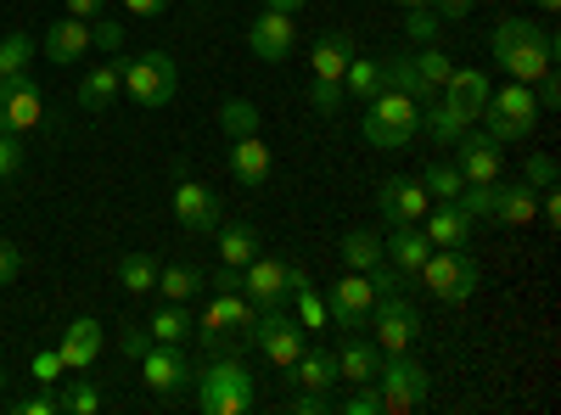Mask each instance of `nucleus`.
I'll use <instances>...</instances> for the list:
<instances>
[{
	"mask_svg": "<svg viewBox=\"0 0 561 415\" xmlns=\"http://www.w3.org/2000/svg\"><path fill=\"white\" fill-rule=\"evenodd\" d=\"M399 7H404V12H410V7H427V0H399Z\"/></svg>",
	"mask_w": 561,
	"mask_h": 415,
	"instance_id": "obj_61",
	"label": "nucleus"
},
{
	"mask_svg": "<svg viewBox=\"0 0 561 415\" xmlns=\"http://www.w3.org/2000/svg\"><path fill=\"white\" fill-rule=\"evenodd\" d=\"M219 129L237 141V135H259V107L248 102V96H230L225 107H219Z\"/></svg>",
	"mask_w": 561,
	"mask_h": 415,
	"instance_id": "obj_39",
	"label": "nucleus"
},
{
	"mask_svg": "<svg viewBox=\"0 0 561 415\" xmlns=\"http://www.w3.org/2000/svg\"><path fill=\"white\" fill-rule=\"evenodd\" d=\"M203 287H208V275L197 264H158V287L152 292H163V303H185V298H197Z\"/></svg>",
	"mask_w": 561,
	"mask_h": 415,
	"instance_id": "obj_30",
	"label": "nucleus"
},
{
	"mask_svg": "<svg viewBox=\"0 0 561 415\" xmlns=\"http://www.w3.org/2000/svg\"><path fill=\"white\" fill-rule=\"evenodd\" d=\"M377 365H382V348L370 337H343L337 348V382H377Z\"/></svg>",
	"mask_w": 561,
	"mask_h": 415,
	"instance_id": "obj_27",
	"label": "nucleus"
},
{
	"mask_svg": "<svg viewBox=\"0 0 561 415\" xmlns=\"http://www.w3.org/2000/svg\"><path fill=\"white\" fill-rule=\"evenodd\" d=\"M337 247H343V269H377L382 264V237L377 230H348Z\"/></svg>",
	"mask_w": 561,
	"mask_h": 415,
	"instance_id": "obj_35",
	"label": "nucleus"
},
{
	"mask_svg": "<svg viewBox=\"0 0 561 415\" xmlns=\"http://www.w3.org/2000/svg\"><path fill=\"white\" fill-rule=\"evenodd\" d=\"M28 365H34V382H39V388H57V382H62V354H57V348H34Z\"/></svg>",
	"mask_w": 561,
	"mask_h": 415,
	"instance_id": "obj_48",
	"label": "nucleus"
},
{
	"mask_svg": "<svg viewBox=\"0 0 561 415\" xmlns=\"http://www.w3.org/2000/svg\"><path fill=\"white\" fill-rule=\"evenodd\" d=\"M12 410H18V415H57V393H28V399H18Z\"/></svg>",
	"mask_w": 561,
	"mask_h": 415,
	"instance_id": "obj_54",
	"label": "nucleus"
},
{
	"mask_svg": "<svg viewBox=\"0 0 561 415\" xmlns=\"http://www.w3.org/2000/svg\"><path fill=\"white\" fill-rule=\"evenodd\" d=\"M455 208L472 214V219H494V208H500V180H483V186H460Z\"/></svg>",
	"mask_w": 561,
	"mask_h": 415,
	"instance_id": "obj_40",
	"label": "nucleus"
},
{
	"mask_svg": "<svg viewBox=\"0 0 561 415\" xmlns=\"http://www.w3.org/2000/svg\"><path fill=\"white\" fill-rule=\"evenodd\" d=\"M472 214H460L455 203H433L427 214H421V230H427V242L433 247H466L472 242Z\"/></svg>",
	"mask_w": 561,
	"mask_h": 415,
	"instance_id": "obj_22",
	"label": "nucleus"
},
{
	"mask_svg": "<svg viewBox=\"0 0 561 415\" xmlns=\"http://www.w3.org/2000/svg\"><path fill=\"white\" fill-rule=\"evenodd\" d=\"M494 62L517 79V84H534L539 73H550L556 68V34L545 28V23H534V18H505L500 28H494Z\"/></svg>",
	"mask_w": 561,
	"mask_h": 415,
	"instance_id": "obj_2",
	"label": "nucleus"
},
{
	"mask_svg": "<svg viewBox=\"0 0 561 415\" xmlns=\"http://www.w3.org/2000/svg\"><path fill=\"white\" fill-rule=\"evenodd\" d=\"M62 7H68V18H102V7H107V0H62Z\"/></svg>",
	"mask_w": 561,
	"mask_h": 415,
	"instance_id": "obj_57",
	"label": "nucleus"
},
{
	"mask_svg": "<svg viewBox=\"0 0 561 415\" xmlns=\"http://www.w3.org/2000/svg\"><path fill=\"white\" fill-rule=\"evenodd\" d=\"M140 377H147V388L158 399H174L180 388H192V365H185L180 343H152L147 354H140Z\"/></svg>",
	"mask_w": 561,
	"mask_h": 415,
	"instance_id": "obj_14",
	"label": "nucleus"
},
{
	"mask_svg": "<svg viewBox=\"0 0 561 415\" xmlns=\"http://www.w3.org/2000/svg\"><path fill=\"white\" fill-rule=\"evenodd\" d=\"M377 393H382V410L410 415V410L427 404L433 377H427V365L410 359V354H382V365H377Z\"/></svg>",
	"mask_w": 561,
	"mask_h": 415,
	"instance_id": "obj_7",
	"label": "nucleus"
},
{
	"mask_svg": "<svg viewBox=\"0 0 561 415\" xmlns=\"http://www.w3.org/2000/svg\"><path fill=\"white\" fill-rule=\"evenodd\" d=\"M214 242H219V264L242 269V264L259 253V230H253V224H219V230H214Z\"/></svg>",
	"mask_w": 561,
	"mask_h": 415,
	"instance_id": "obj_33",
	"label": "nucleus"
},
{
	"mask_svg": "<svg viewBox=\"0 0 561 415\" xmlns=\"http://www.w3.org/2000/svg\"><path fill=\"white\" fill-rule=\"evenodd\" d=\"M57 354H62V371H90V365L102 359V320H90V314H79L73 326L62 332Z\"/></svg>",
	"mask_w": 561,
	"mask_h": 415,
	"instance_id": "obj_20",
	"label": "nucleus"
},
{
	"mask_svg": "<svg viewBox=\"0 0 561 415\" xmlns=\"http://www.w3.org/2000/svg\"><path fill=\"white\" fill-rule=\"evenodd\" d=\"M214 292H242V269L219 264V269H214Z\"/></svg>",
	"mask_w": 561,
	"mask_h": 415,
	"instance_id": "obj_56",
	"label": "nucleus"
},
{
	"mask_svg": "<svg viewBox=\"0 0 561 415\" xmlns=\"http://www.w3.org/2000/svg\"><path fill=\"white\" fill-rule=\"evenodd\" d=\"M332 410H343V415H382V393H377V382H348V393L332 399Z\"/></svg>",
	"mask_w": 561,
	"mask_h": 415,
	"instance_id": "obj_44",
	"label": "nucleus"
},
{
	"mask_svg": "<svg viewBox=\"0 0 561 415\" xmlns=\"http://www.w3.org/2000/svg\"><path fill=\"white\" fill-rule=\"evenodd\" d=\"M253 326H259V303H253L248 292H214L208 309H203V320H197L192 332L203 337L208 354H219L230 337H237L242 348H253Z\"/></svg>",
	"mask_w": 561,
	"mask_h": 415,
	"instance_id": "obj_4",
	"label": "nucleus"
},
{
	"mask_svg": "<svg viewBox=\"0 0 561 415\" xmlns=\"http://www.w3.org/2000/svg\"><path fill=\"white\" fill-rule=\"evenodd\" d=\"M370 309H377V287H370L365 269H343V281L332 287V298H325V314H332L337 332H365Z\"/></svg>",
	"mask_w": 561,
	"mask_h": 415,
	"instance_id": "obj_10",
	"label": "nucleus"
},
{
	"mask_svg": "<svg viewBox=\"0 0 561 415\" xmlns=\"http://www.w3.org/2000/svg\"><path fill=\"white\" fill-rule=\"evenodd\" d=\"M404 28H410V39H415V45H438V28H444V18H438L433 7H410Z\"/></svg>",
	"mask_w": 561,
	"mask_h": 415,
	"instance_id": "obj_46",
	"label": "nucleus"
},
{
	"mask_svg": "<svg viewBox=\"0 0 561 415\" xmlns=\"http://www.w3.org/2000/svg\"><path fill=\"white\" fill-rule=\"evenodd\" d=\"M528 186H534V192H550V186H556V158H550V152H534V158H528Z\"/></svg>",
	"mask_w": 561,
	"mask_h": 415,
	"instance_id": "obj_51",
	"label": "nucleus"
},
{
	"mask_svg": "<svg viewBox=\"0 0 561 415\" xmlns=\"http://www.w3.org/2000/svg\"><path fill=\"white\" fill-rule=\"evenodd\" d=\"M421 186H427V197H433V203H455L466 180H460V169H455V163H427Z\"/></svg>",
	"mask_w": 561,
	"mask_h": 415,
	"instance_id": "obj_41",
	"label": "nucleus"
},
{
	"mask_svg": "<svg viewBox=\"0 0 561 415\" xmlns=\"http://www.w3.org/2000/svg\"><path fill=\"white\" fill-rule=\"evenodd\" d=\"M253 348L275 365V371H287V365L304 354V326L298 314H280V309H259V326H253Z\"/></svg>",
	"mask_w": 561,
	"mask_h": 415,
	"instance_id": "obj_11",
	"label": "nucleus"
},
{
	"mask_svg": "<svg viewBox=\"0 0 561 415\" xmlns=\"http://www.w3.org/2000/svg\"><path fill=\"white\" fill-rule=\"evenodd\" d=\"M489 96H494V79H489L483 68H455V73H449V84H444V102H449V107H460L472 124H478V113L489 107Z\"/></svg>",
	"mask_w": 561,
	"mask_h": 415,
	"instance_id": "obj_21",
	"label": "nucleus"
},
{
	"mask_svg": "<svg viewBox=\"0 0 561 415\" xmlns=\"http://www.w3.org/2000/svg\"><path fill=\"white\" fill-rule=\"evenodd\" d=\"M534 7H539L545 18H556V12H561V0H534Z\"/></svg>",
	"mask_w": 561,
	"mask_h": 415,
	"instance_id": "obj_60",
	"label": "nucleus"
},
{
	"mask_svg": "<svg viewBox=\"0 0 561 415\" xmlns=\"http://www.w3.org/2000/svg\"><path fill=\"white\" fill-rule=\"evenodd\" d=\"M118 287L135 292V298H140V292H152V287H158V258H147V253H124V258H118Z\"/></svg>",
	"mask_w": 561,
	"mask_h": 415,
	"instance_id": "obj_36",
	"label": "nucleus"
},
{
	"mask_svg": "<svg viewBox=\"0 0 561 415\" xmlns=\"http://www.w3.org/2000/svg\"><path fill=\"white\" fill-rule=\"evenodd\" d=\"M23 141H18V135L12 129H0V180H18L23 174Z\"/></svg>",
	"mask_w": 561,
	"mask_h": 415,
	"instance_id": "obj_49",
	"label": "nucleus"
},
{
	"mask_svg": "<svg viewBox=\"0 0 561 415\" xmlns=\"http://www.w3.org/2000/svg\"><path fill=\"white\" fill-rule=\"evenodd\" d=\"M427 253H433V242H427V230H421V224H393V237L382 242V258H388L399 275H415Z\"/></svg>",
	"mask_w": 561,
	"mask_h": 415,
	"instance_id": "obj_26",
	"label": "nucleus"
},
{
	"mask_svg": "<svg viewBox=\"0 0 561 415\" xmlns=\"http://www.w3.org/2000/svg\"><path fill=\"white\" fill-rule=\"evenodd\" d=\"M343 90H348V96H359V102H370L382 90V57H354L348 73H343Z\"/></svg>",
	"mask_w": 561,
	"mask_h": 415,
	"instance_id": "obj_37",
	"label": "nucleus"
},
{
	"mask_svg": "<svg viewBox=\"0 0 561 415\" xmlns=\"http://www.w3.org/2000/svg\"><path fill=\"white\" fill-rule=\"evenodd\" d=\"M242 292H248L259 309H280V298H287V264L253 253V258L242 264Z\"/></svg>",
	"mask_w": 561,
	"mask_h": 415,
	"instance_id": "obj_17",
	"label": "nucleus"
},
{
	"mask_svg": "<svg viewBox=\"0 0 561 415\" xmlns=\"http://www.w3.org/2000/svg\"><path fill=\"white\" fill-rule=\"evenodd\" d=\"M39 118H45L39 84H34L28 73H18V79H0V129L23 135V129H34Z\"/></svg>",
	"mask_w": 561,
	"mask_h": 415,
	"instance_id": "obj_15",
	"label": "nucleus"
},
{
	"mask_svg": "<svg viewBox=\"0 0 561 415\" xmlns=\"http://www.w3.org/2000/svg\"><path fill=\"white\" fill-rule=\"evenodd\" d=\"M124 96V62H96L79 79V107L84 113H107Z\"/></svg>",
	"mask_w": 561,
	"mask_h": 415,
	"instance_id": "obj_23",
	"label": "nucleus"
},
{
	"mask_svg": "<svg viewBox=\"0 0 561 415\" xmlns=\"http://www.w3.org/2000/svg\"><path fill=\"white\" fill-rule=\"evenodd\" d=\"M147 332H152V343H185V337H192V314H185L180 303H163L147 320Z\"/></svg>",
	"mask_w": 561,
	"mask_h": 415,
	"instance_id": "obj_38",
	"label": "nucleus"
},
{
	"mask_svg": "<svg viewBox=\"0 0 561 415\" xmlns=\"http://www.w3.org/2000/svg\"><path fill=\"white\" fill-rule=\"evenodd\" d=\"M287 382L293 388H314V393H332L337 388V354L332 348H304L287 365Z\"/></svg>",
	"mask_w": 561,
	"mask_h": 415,
	"instance_id": "obj_25",
	"label": "nucleus"
},
{
	"mask_svg": "<svg viewBox=\"0 0 561 415\" xmlns=\"http://www.w3.org/2000/svg\"><path fill=\"white\" fill-rule=\"evenodd\" d=\"M377 208H382V219L388 224H421V214L433 208V197H427V186L421 180H388V186L377 192Z\"/></svg>",
	"mask_w": 561,
	"mask_h": 415,
	"instance_id": "obj_16",
	"label": "nucleus"
},
{
	"mask_svg": "<svg viewBox=\"0 0 561 415\" xmlns=\"http://www.w3.org/2000/svg\"><path fill=\"white\" fill-rule=\"evenodd\" d=\"M343 102H348V90H343L337 79H314V84H309V107H314L320 118H337Z\"/></svg>",
	"mask_w": 561,
	"mask_h": 415,
	"instance_id": "obj_45",
	"label": "nucleus"
},
{
	"mask_svg": "<svg viewBox=\"0 0 561 415\" xmlns=\"http://www.w3.org/2000/svg\"><path fill=\"white\" fill-rule=\"evenodd\" d=\"M90 51H124V23H113V18H90Z\"/></svg>",
	"mask_w": 561,
	"mask_h": 415,
	"instance_id": "obj_47",
	"label": "nucleus"
},
{
	"mask_svg": "<svg viewBox=\"0 0 561 415\" xmlns=\"http://www.w3.org/2000/svg\"><path fill=\"white\" fill-rule=\"evenodd\" d=\"M0 393H7V371H0Z\"/></svg>",
	"mask_w": 561,
	"mask_h": 415,
	"instance_id": "obj_62",
	"label": "nucleus"
},
{
	"mask_svg": "<svg viewBox=\"0 0 561 415\" xmlns=\"http://www.w3.org/2000/svg\"><path fill=\"white\" fill-rule=\"evenodd\" d=\"M427 7L444 18V23H455V18H466V12H472L478 7V0H427Z\"/></svg>",
	"mask_w": 561,
	"mask_h": 415,
	"instance_id": "obj_55",
	"label": "nucleus"
},
{
	"mask_svg": "<svg viewBox=\"0 0 561 415\" xmlns=\"http://www.w3.org/2000/svg\"><path fill=\"white\" fill-rule=\"evenodd\" d=\"M180 90V62L169 51H140L135 62H124V96L135 107H169Z\"/></svg>",
	"mask_w": 561,
	"mask_h": 415,
	"instance_id": "obj_8",
	"label": "nucleus"
},
{
	"mask_svg": "<svg viewBox=\"0 0 561 415\" xmlns=\"http://www.w3.org/2000/svg\"><path fill=\"white\" fill-rule=\"evenodd\" d=\"M248 51H253L259 62H287V57L298 51V28H293V18L264 7V12L248 23Z\"/></svg>",
	"mask_w": 561,
	"mask_h": 415,
	"instance_id": "obj_13",
	"label": "nucleus"
},
{
	"mask_svg": "<svg viewBox=\"0 0 561 415\" xmlns=\"http://www.w3.org/2000/svg\"><path fill=\"white\" fill-rule=\"evenodd\" d=\"M348 62H354V39H348L343 28H325V34L309 45V68H314V79H337V84H343Z\"/></svg>",
	"mask_w": 561,
	"mask_h": 415,
	"instance_id": "obj_24",
	"label": "nucleus"
},
{
	"mask_svg": "<svg viewBox=\"0 0 561 415\" xmlns=\"http://www.w3.org/2000/svg\"><path fill=\"white\" fill-rule=\"evenodd\" d=\"M169 208H174V219L192 230V237H214V230L225 224V219H219V197L203 186V180H192V174H180V180H174Z\"/></svg>",
	"mask_w": 561,
	"mask_h": 415,
	"instance_id": "obj_12",
	"label": "nucleus"
},
{
	"mask_svg": "<svg viewBox=\"0 0 561 415\" xmlns=\"http://www.w3.org/2000/svg\"><path fill=\"white\" fill-rule=\"evenodd\" d=\"M455 147H460V152H455V169H460V180H466V186H483V180H500V158H505V152L489 141V135L466 129Z\"/></svg>",
	"mask_w": 561,
	"mask_h": 415,
	"instance_id": "obj_18",
	"label": "nucleus"
},
{
	"mask_svg": "<svg viewBox=\"0 0 561 415\" xmlns=\"http://www.w3.org/2000/svg\"><path fill=\"white\" fill-rule=\"evenodd\" d=\"M421 129H427V135H433L438 147H455L460 135L472 129V118H466L460 107H449V102H438V96H433L427 107H421Z\"/></svg>",
	"mask_w": 561,
	"mask_h": 415,
	"instance_id": "obj_29",
	"label": "nucleus"
},
{
	"mask_svg": "<svg viewBox=\"0 0 561 415\" xmlns=\"http://www.w3.org/2000/svg\"><path fill=\"white\" fill-rule=\"evenodd\" d=\"M415 281L427 287L438 303H466V298L483 287V264L466 253V247H433L427 258H421Z\"/></svg>",
	"mask_w": 561,
	"mask_h": 415,
	"instance_id": "obj_3",
	"label": "nucleus"
},
{
	"mask_svg": "<svg viewBox=\"0 0 561 415\" xmlns=\"http://www.w3.org/2000/svg\"><path fill=\"white\" fill-rule=\"evenodd\" d=\"M415 73H421V84H427L433 96H438V90L449 84V73H455V62H449V51H438V45H427V51H415Z\"/></svg>",
	"mask_w": 561,
	"mask_h": 415,
	"instance_id": "obj_42",
	"label": "nucleus"
},
{
	"mask_svg": "<svg viewBox=\"0 0 561 415\" xmlns=\"http://www.w3.org/2000/svg\"><path fill=\"white\" fill-rule=\"evenodd\" d=\"M478 118H483V135H489L494 147H517V141H528V135H534V124H539L534 90L511 79L505 90H494V96H489V107H483Z\"/></svg>",
	"mask_w": 561,
	"mask_h": 415,
	"instance_id": "obj_6",
	"label": "nucleus"
},
{
	"mask_svg": "<svg viewBox=\"0 0 561 415\" xmlns=\"http://www.w3.org/2000/svg\"><path fill=\"white\" fill-rule=\"evenodd\" d=\"M28 62H34V39L28 34H7V39H0V79L28 73Z\"/></svg>",
	"mask_w": 561,
	"mask_h": 415,
	"instance_id": "obj_43",
	"label": "nucleus"
},
{
	"mask_svg": "<svg viewBox=\"0 0 561 415\" xmlns=\"http://www.w3.org/2000/svg\"><path fill=\"white\" fill-rule=\"evenodd\" d=\"M18 269H23V253H18V242H7V237H0V287H12V281H18Z\"/></svg>",
	"mask_w": 561,
	"mask_h": 415,
	"instance_id": "obj_52",
	"label": "nucleus"
},
{
	"mask_svg": "<svg viewBox=\"0 0 561 415\" xmlns=\"http://www.w3.org/2000/svg\"><path fill=\"white\" fill-rule=\"evenodd\" d=\"M382 84H388V90H404V96H410V102H421V107L433 102V90L421 84V73H415V57H410V51L382 57Z\"/></svg>",
	"mask_w": 561,
	"mask_h": 415,
	"instance_id": "obj_31",
	"label": "nucleus"
},
{
	"mask_svg": "<svg viewBox=\"0 0 561 415\" xmlns=\"http://www.w3.org/2000/svg\"><path fill=\"white\" fill-rule=\"evenodd\" d=\"M421 129V102H410L404 90H377V96L365 102V141L382 147V152H399L410 135Z\"/></svg>",
	"mask_w": 561,
	"mask_h": 415,
	"instance_id": "obj_5",
	"label": "nucleus"
},
{
	"mask_svg": "<svg viewBox=\"0 0 561 415\" xmlns=\"http://www.w3.org/2000/svg\"><path fill=\"white\" fill-rule=\"evenodd\" d=\"M494 219H500V224H534V219H539V192L528 186V180H523V186H500Z\"/></svg>",
	"mask_w": 561,
	"mask_h": 415,
	"instance_id": "obj_34",
	"label": "nucleus"
},
{
	"mask_svg": "<svg viewBox=\"0 0 561 415\" xmlns=\"http://www.w3.org/2000/svg\"><path fill=\"white\" fill-rule=\"evenodd\" d=\"M84 51H90V23L84 18L51 23V34H45V57H51V62H79Z\"/></svg>",
	"mask_w": 561,
	"mask_h": 415,
	"instance_id": "obj_28",
	"label": "nucleus"
},
{
	"mask_svg": "<svg viewBox=\"0 0 561 415\" xmlns=\"http://www.w3.org/2000/svg\"><path fill=\"white\" fill-rule=\"evenodd\" d=\"M225 158H230V174H237V186H248V192H259L264 180L275 174V152L259 141V135H237Z\"/></svg>",
	"mask_w": 561,
	"mask_h": 415,
	"instance_id": "obj_19",
	"label": "nucleus"
},
{
	"mask_svg": "<svg viewBox=\"0 0 561 415\" xmlns=\"http://www.w3.org/2000/svg\"><path fill=\"white\" fill-rule=\"evenodd\" d=\"M163 7H169V0H124V12H129V18H158Z\"/></svg>",
	"mask_w": 561,
	"mask_h": 415,
	"instance_id": "obj_58",
	"label": "nucleus"
},
{
	"mask_svg": "<svg viewBox=\"0 0 561 415\" xmlns=\"http://www.w3.org/2000/svg\"><path fill=\"white\" fill-rule=\"evenodd\" d=\"M102 410V388L84 382V371H62V393H57V415H96Z\"/></svg>",
	"mask_w": 561,
	"mask_h": 415,
	"instance_id": "obj_32",
	"label": "nucleus"
},
{
	"mask_svg": "<svg viewBox=\"0 0 561 415\" xmlns=\"http://www.w3.org/2000/svg\"><path fill=\"white\" fill-rule=\"evenodd\" d=\"M197 410L203 415H253L259 410V377L237 354H208L203 371H192Z\"/></svg>",
	"mask_w": 561,
	"mask_h": 415,
	"instance_id": "obj_1",
	"label": "nucleus"
},
{
	"mask_svg": "<svg viewBox=\"0 0 561 415\" xmlns=\"http://www.w3.org/2000/svg\"><path fill=\"white\" fill-rule=\"evenodd\" d=\"M118 348H124V359L140 365V354L152 348V332H147V326H124V343H118Z\"/></svg>",
	"mask_w": 561,
	"mask_h": 415,
	"instance_id": "obj_53",
	"label": "nucleus"
},
{
	"mask_svg": "<svg viewBox=\"0 0 561 415\" xmlns=\"http://www.w3.org/2000/svg\"><path fill=\"white\" fill-rule=\"evenodd\" d=\"M287 410H293V415H325V410H332V393H314V388H293Z\"/></svg>",
	"mask_w": 561,
	"mask_h": 415,
	"instance_id": "obj_50",
	"label": "nucleus"
},
{
	"mask_svg": "<svg viewBox=\"0 0 561 415\" xmlns=\"http://www.w3.org/2000/svg\"><path fill=\"white\" fill-rule=\"evenodd\" d=\"M264 7H270V12H287V18H293V12H304V7H309V0H264Z\"/></svg>",
	"mask_w": 561,
	"mask_h": 415,
	"instance_id": "obj_59",
	"label": "nucleus"
},
{
	"mask_svg": "<svg viewBox=\"0 0 561 415\" xmlns=\"http://www.w3.org/2000/svg\"><path fill=\"white\" fill-rule=\"evenodd\" d=\"M365 326L377 332L370 343H377L382 354H410V348L421 343V314H415V303H410V298H399V292L377 298V309H370Z\"/></svg>",
	"mask_w": 561,
	"mask_h": 415,
	"instance_id": "obj_9",
	"label": "nucleus"
}]
</instances>
